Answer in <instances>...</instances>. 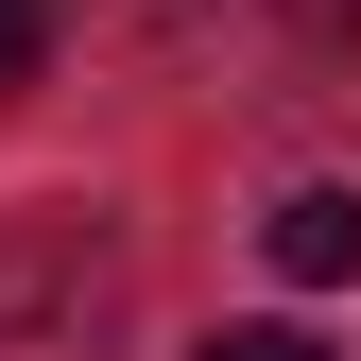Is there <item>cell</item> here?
<instances>
[{"label": "cell", "instance_id": "obj_3", "mask_svg": "<svg viewBox=\"0 0 361 361\" xmlns=\"http://www.w3.org/2000/svg\"><path fill=\"white\" fill-rule=\"evenodd\" d=\"M190 361H327L310 327H224V344H190Z\"/></svg>", "mask_w": 361, "mask_h": 361}, {"label": "cell", "instance_id": "obj_4", "mask_svg": "<svg viewBox=\"0 0 361 361\" xmlns=\"http://www.w3.org/2000/svg\"><path fill=\"white\" fill-rule=\"evenodd\" d=\"M293 18H310V35H327V52H361V0H293Z\"/></svg>", "mask_w": 361, "mask_h": 361}, {"label": "cell", "instance_id": "obj_1", "mask_svg": "<svg viewBox=\"0 0 361 361\" xmlns=\"http://www.w3.org/2000/svg\"><path fill=\"white\" fill-rule=\"evenodd\" d=\"M276 276H361V190H293L276 207Z\"/></svg>", "mask_w": 361, "mask_h": 361}, {"label": "cell", "instance_id": "obj_2", "mask_svg": "<svg viewBox=\"0 0 361 361\" xmlns=\"http://www.w3.org/2000/svg\"><path fill=\"white\" fill-rule=\"evenodd\" d=\"M35 69H52V0H0V104H18Z\"/></svg>", "mask_w": 361, "mask_h": 361}]
</instances>
